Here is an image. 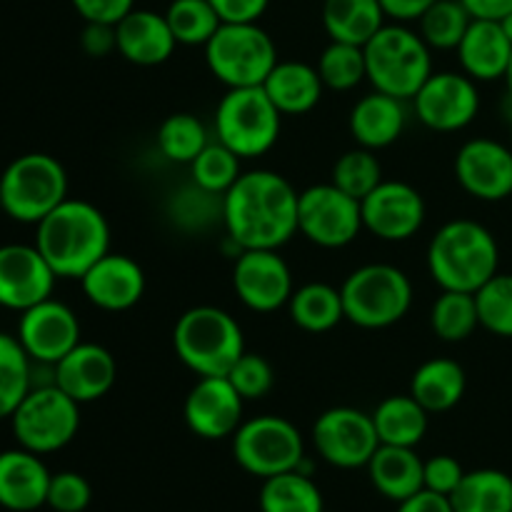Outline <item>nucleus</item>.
Wrapping results in <instances>:
<instances>
[{
    "mask_svg": "<svg viewBox=\"0 0 512 512\" xmlns=\"http://www.w3.org/2000/svg\"><path fill=\"white\" fill-rule=\"evenodd\" d=\"M298 190L273 170H250L223 195V225L238 250H280L298 235Z\"/></svg>",
    "mask_w": 512,
    "mask_h": 512,
    "instance_id": "1",
    "label": "nucleus"
},
{
    "mask_svg": "<svg viewBox=\"0 0 512 512\" xmlns=\"http://www.w3.org/2000/svg\"><path fill=\"white\" fill-rule=\"evenodd\" d=\"M35 228V248L58 278L80 280L110 253L108 218L88 200H63Z\"/></svg>",
    "mask_w": 512,
    "mask_h": 512,
    "instance_id": "2",
    "label": "nucleus"
},
{
    "mask_svg": "<svg viewBox=\"0 0 512 512\" xmlns=\"http://www.w3.org/2000/svg\"><path fill=\"white\" fill-rule=\"evenodd\" d=\"M498 268V240L475 220H450L428 245V270L443 290L478 293L495 273H500Z\"/></svg>",
    "mask_w": 512,
    "mask_h": 512,
    "instance_id": "3",
    "label": "nucleus"
},
{
    "mask_svg": "<svg viewBox=\"0 0 512 512\" xmlns=\"http://www.w3.org/2000/svg\"><path fill=\"white\" fill-rule=\"evenodd\" d=\"M173 348L180 363L198 378H225L245 353L243 328L228 310L198 305L175 323Z\"/></svg>",
    "mask_w": 512,
    "mask_h": 512,
    "instance_id": "4",
    "label": "nucleus"
},
{
    "mask_svg": "<svg viewBox=\"0 0 512 512\" xmlns=\"http://www.w3.org/2000/svg\"><path fill=\"white\" fill-rule=\"evenodd\" d=\"M423 35L403 23H385L363 45L365 70L375 90L400 100H413L433 75V55Z\"/></svg>",
    "mask_w": 512,
    "mask_h": 512,
    "instance_id": "5",
    "label": "nucleus"
},
{
    "mask_svg": "<svg viewBox=\"0 0 512 512\" xmlns=\"http://www.w3.org/2000/svg\"><path fill=\"white\" fill-rule=\"evenodd\" d=\"M340 295L345 320L365 330H383L408 315L413 305V283L395 265L370 263L345 278Z\"/></svg>",
    "mask_w": 512,
    "mask_h": 512,
    "instance_id": "6",
    "label": "nucleus"
},
{
    "mask_svg": "<svg viewBox=\"0 0 512 512\" xmlns=\"http://www.w3.org/2000/svg\"><path fill=\"white\" fill-rule=\"evenodd\" d=\"M0 198L5 215L18 223L38 225L68 200V173L48 153L18 155L0 175Z\"/></svg>",
    "mask_w": 512,
    "mask_h": 512,
    "instance_id": "7",
    "label": "nucleus"
},
{
    "mask_svg": "<svg viewBox=\"0 0 512 512\" xmlns=\"http://www.w3.org/2000/svg\"><path fill=\"white\" fill-rule=\"evenodd\" d=\"M283 113L268 98L263 85L228 88L215 110V135L243 160L260 158L280 138Z\"/></svg>",
    "mask_w": 512,
    "mask_h": 512,
    "instance_id": "8",
    "label": "nucleus"
},
{
    "mask_svg": "<svg viewBox=\"0 0 512 512\" xmlns=\"http://www.w3.org/2000/svg\"><path fill=\"white\" fill-rule=\"evenodd\" d=\"M205 63L228 88H255L278 65V48L258 23H223L205 45Z\"/></svg>",
    "mask_w": 512,
    "mask_h": 512,
    "instance_id": "9",
    "label": "nucleus"
},
{
    "mask_svg": "<svg viewBox=\"0 0 512 512\" xmlns=\"http://www.w3.org/2000/svg\"><path fill=\"white\" fill-rule=\"evenodd\" d=\"M10 425L20 448L38 455L58 453L78 435L80 403L55 383L33 385L10 415Z\"/></svg>",
    "mask_w": 512,
    "mask_h": 512,
    "instance_id": "10",
    "label": "nucleus"
},
{
    "mask_svg": "<svg viewBox=\"0 0 512 512\" xmlns=\"http://www.w3.org/2000/svg\"><path fill=\"white\" fill-rule=\"evenodd\" d=\"M235 463L260 480L298 470L305 463L300 430L280 415H258L243 420L233 435Z\"/></svg>",
    "mask_w": 512,
    "mask_h": 512,
    "instance_id": "11",
    "label": "nucleus"
},
{
    "mask_svg": "<svg viewBox=\"0 0 512 512\" xmlns=\"http://www.w3.org/2000/svg\"><path fill=\"white\" fill-rule=\"evenodd\" d=\"M363 228L360 200L333 183L310 185L298 195V233L320 248H345Z\"/></svg>",
    "mask_w": 512,
    "mask_h": 512,
    "instance_id": "12",
    "label": "nucleus"
},
{
    "mask_svg": "<svg viewBox=\"0 0 512 512\" xmlns=\"http://www.w3.org/2000/svg\"><path fill=\"white\" fill-rule=\"evenodd\" d=\"M313 443L320 458L340 470L368 468L370 458L380 448L373 415L358 408H330L315 420Z\"/></svg>",
    "mask_w": 512,
    "mask_h": 512,
    "instance_id": "13",
    "label": "nucleus"
},
{
    "mask_svg": "<svg viewBox=\"0 0 512 512\" xmlns=\"http://www.w3.org/2000/svg\"><path fill=\"white\" fill-rule=\"evenodd\" d=\"M415 113L420 123L438 133H458L468 128L480 110L478 85L470 75L453 73H433L413 98Z\"/></svg>",
    "mask_w": 512,
    "mask_h": 512,
    "instance_id": "14",
    "label": "nucleus"
},
{
    "mask_svg": "<svg viewBox=\"0 0 512 512\" xmlns=\"http://www.w3.org/2000/svg\"><path fill=\"white\" fill-rule=\"evenodd\" d=\"M233 288L255 313H275L290 303L293 273L278 250H240L233 265Z\"/></svg>",
    "mask_w": 512,
    "mask_h": 512,
    "instance_id": "15",
    "label": "nucleus"
},
{
    "mask_svg": "<svg viewBox=\"0 0 512 512\" xmlns=\"http://www.w3.org/2000/svg\"><path fill=\"white\" fill-rule=\"evenodd\" d=\"M363 228L388 243H403L418 235L425 223V200L420 190L403 180H383L360 200Z\"/></svg>",
    "mask_w": 512,
    "mask_h": 512,
    "instance_id": "16",
    "label": "nucleus"
},
{
    "mask_svg": "<svg viewBox=\"0 0 512 512\" xmlns=\"http://www.w3.org/2000/svg\"><path fill=\"white\" fill-rule=\"evenodd\" d=\"M15 338L33 363L55 365L80 343L78 315L60 300L48 298L20 313Z\"/></svg>",
    "mask_w": 512,
    "mask_h": 512,
    "instance_id": "17",
    "label": "nucleus"
},
{
    "mask_svg": "<svg viewBox=\"0 0 512 512\" xmlns=\"http://www.w3.org/2000/svg\"><path fill=\"white\" fill-rule=\"evenodd\" d=\"M58 275L35 245H0V305L8 310L33 308L53 298Z\"/></svg>",
    "mask_w": 512,
    "mask_h": 512,
    "instance_id": "18",
    "label": "nucleus"
},
{
    "mask_svg": "<svg viewBox=\"0 0 512 512\" xmlns=\"http://www.w3.org/2000/svg\"><path fill=\"white\" fill-rule=\"evenodd\" d=\"M455 178L460 188L485 203L512 195V148L493 138H473L458 150Z\"/></svg>",
    "mask_w": 512,
    "mask_h": 512,
    "instance_id": "19",
    "label": "nucleus"
},
{
    "mask_svg": "<svg viewBox=\"0 0 512 512\" xmlns=\"http://www.w3.org/2000/svg\"><path fill=\"white\" fill-rule=\"evenodd\" d=\"M243 405L228 378H198L185 398L183 415L190 433L203 440L233 438L243 425Z\"/></svg>",
    "mask_w": 512,
    "mask_h": 512,
    "instance_id": "20",
    "label": "nucleus"
},
{
    "mask_svg": "<svg viewBox=\"0 0 512 512\" xmlns=\"http://www.w3.org/2000/svg\"><path fill=\"white\" fill-rule=\"evenodd\" d=\"M118 365L108 348L80 340L63 360L53 365V383L75 403H95L110 393Z\"/></svg>",
    "mask_w": 512,
    "mask_h": 512,
    "instance_id": "21",
    "label": "nucleus"
},
{
    "mask_svg": "<svg viewBox=\"0 0 512 512\" xmlns=\"http://www.w3.org/2000/svg\"><path fill=\"white\" fill-rule=\"evenodd\" d=\"M80 288L95 308L123 313L143 298L145 273L128 255L108 253L80 278Z\"/></svg>",
    "mask_w": 512,
    "mask_h": 512,
    "instance_id": "22",
    "label": "nucleus"
},
{
    "mask_svg": "<svg viewBox=\"0 0 512 512\" xmlns=\"http://www.w3.org/2000/svg\"><path fill=\"white\" fill-rule=\"evenodd\" d=\"M50 470L38 453L25 448L0 453V508L33 512L48 503Z\"/></svg>",
    "mask_w": 512,
    "mask_h": 512,
    "instance_id": "23",
    "label": "nucleus"
},
{
    "mask_svg": "<svg viewBox=\"0 0 512 512\" xmlns=\"http://www.w3.org/2000/svg\"><path fill=\"white\" fill-rule=\"evenodd\" d=\"M455 50H458L460 68L465 75H470L475 83H490V80L505 78L512 40L505 35L500 20L473 18Z\"/></svg>",
    "mask_w": 512,
    "mask_h": 512,
    "instance_id": "24",
    "label": "nucleus"
},
{
    "mask_svg": "<svg viewBox=\"0 0 512 512\" xmlns=\"http://www.w3.org/2000/svg\"><path fill=\"white\" fill-rule=\"evenodd\" d=\"M115 33H118V53L128 63L145 65V68L165 63L178 45L165 13L160 15L155 10L133 8L115 25Z\"/></svg>",
    "mask_w": 512,
    "mask_h": 512,
    "instance_id": "25",
    "label": "nucleus"
},
{
    "mask_svg": "<svg viewBox=\"0 0 512 512\" xmlns=\"http://www.w3.org/2000/svg\"><path fill=\"white\" fill-rule=\"evenodd\" d=\"M408 113H405V100L385 95L380 90H373L370 95H363L353 105L348 118L350 135L360 148L383 150L393 145L403 135Z\"/></svg>",
    "mask_w": 512,
    "mask_h": 512,
    "instance_id": "26",
    "label": "nucleus"
},
{
    "mask_svg": "<svg viewBox=\"0 0 512 512\" xmlns=\"http://www.w3.org/2000/svg\"><path fill=\"white\" fill-rule=\"evenodd\" d=\"M423 470L425 460L415 453V448L400 445H380L368 463L373 488L393 503H403L425 488Z\"/></svg>",
    "mask_w": 512,
    "mask_h": 512,
    "instance_id": "27",
    "label": "nucleus"
},
{
    "mask_svg": "<svg viewBox=\"0 0 512 512\" xmlns=\"http://www.w3.org/2000/svg\"><path fill=\"white\" fill-rule=\"evenodd\" d=\"M263 88L283 115H305L320 103L325 85L313 65L300 60H278Z\"/></svg>",
    "mask_w": 512,
    "mask_h": 512,
    "instance_id": "28",
    "label": "nucleus"
},
{
    "mask_svg": "<svg viewBox=\"0 0 512 512\" xmlns=\"http://www.w3.org/2000/svg\"><path fill=\"white\" fill-rule=\"evenodd\" d=\"M468 388V375L458 360L433 358L425 360L410 378V395L428 413H448L463 400Z\"/></svg>",
    "mask_w": 512,
    "mask_h": 512,
    "instance_id": "29",
    "label": "nucleus"
},
{
    "mask_svg": "<svg viewBox=\"0 0 512 512\" xmlns=\"http://www.w3.org/2000/svg\"><path fill=\"white\" fill-rule=\"evenodd\" d=\"M323 25L330 40L363 48L385 25V10L380 0H325Z\"/></svg>",
    "mask_w": 512,
    "mask_h": 512,
    "instance_id": "30",
    "label": "nucleus"
},
{
    "mask_svg": "<svg viewBox=\"0 0 512 512\" xmlns=\"http://www.w3.org/2000/svg\"><path fill=\"white\" fill-rule=\"evenodd\" d=\"M380 445L415 448L428 433V410L413 395H390L373 410Z\"/></svg>",
    "mask_w": 512,
    "mask_h": 512,
    "instance_id": "31",
    "label": "nucleus"
},
{
    "mask_svg": "<svg viewBox=\"0 0 512 512\" xmlns=\"http://www.w3.org/2000/svg\"><path fill=\"white\" fill-rule=\"evenodd\" d=\"M450 503L455 512H512V478L495 468L470 470Z\"/></svg>",
    "mask_w": 512,
    "mask_h": 512,
    "instance_id": "32",
    "label": "nucleus"
},
{
    "mask_svg": "<svg viewBox=\"0 0 512 512\" xmlns=\"http://www.w3.org/2000/svg\"><path fill=\"white\" fill-rule=\"evenodd\" d=\"M290 318L305 333H328L345 320L343 295L328 283H308L290 295Z\"/></svg>",
    "mask_w": 512,
    "mask_h": 512,
    "instance_id": "33",
    "label": "nucleus"
},
{
    "mask_svg": "<svg viewBox=\"0 0 512 512\" xmlns=\"http://www.w3.org/2000/svg\"><path fill=\"white\" fill-rule=\"evenodd\" d=\"M260 512H323V493L305 470L273 475L263 480L258 495Z\"/></svg>",
    "mask_w": 512,
    "mask_h": 512,
    "instance_id": "34",
    "label": "nucleus"
},
{
    "mask_svg": "<svg viewBox=\"0 0 512 512\" xmlns=\"http://www.w3.org/2000/svg\"><path fill=\"white\" fill-rule=\"evenodd\" d=\"M33 360L15 335L0 333V420L15 413L33 388Z\"/></svg>",
    "mask_w": 512,
    "mask_h": 512,
    "instance_id": "35",
    "label": "nucleus"
},
{
    "mask_svg": "<svg viewBox=\"0 0 512 512\" xmlns=\"http://www.w3.org/2000/svg\"><path fill=\"white\" fill-rule=\"evenodd\" d=\"M480 325L475 293L443 290L430 310V328L445 343H463Z\"/></svg>",
    "mask_w": 512,
    "mask_h": 512,
    "instance_id": "36",
    "label": "nucleus"
},
{
    "mask_svg": "<svg viewBox=\"0 0 512 512\" xmlns=\"http://www.w3.org/2000/svg\"><path fill=\"white\" fill-rule=\"evenodd\" d=\"M208 143V130L193 113L168 115L158 128V150L170 163L190 165Z\"/></svg>",
    "mask_w": 512,
    "mask_h": 512,
    "instance_id": "37",
    "label": "nucleus"
},
{
    "mask_svg": "<svg viewBox=\"0 0 512 512\" xmlns=\"http://www.w3.org/2000/svg\"><path fill=\"white\" fill-rule=\"evenodd\" d=\"M240 155H235L228 145H223L220 140L208 143L203 148V153L190 163V178L193 185H198L205 193H213L223 198L238 178L243 175L240 170Z\"/></svg>",
    "mask_w": 512,
    "mask_h": 512,
    "instance_id": "38",
    "label": "nucleus"
},
{
    "mask_svg": "<svg viewBox=\"0 0 512 512\" xmlns=\"http://www.w3.org/2000/svg\"><path fill=\"white\" fill-rule=\"evenodd\" d=\"M165 20L178 45H203V48L223 25L210 0H173L165 10Z\"/></svg>",
    "mask_w": 512,
    "mask_h": 512,
    "instance_id": "39",
    "label": "nucleus"
},
{
    "mask_svg": "<svg viewBox=\"0 0 512 512\" xmlns=\"http://www.w3.org/2000/svg\"><path fill=\"white\" fill-rule=\"evenodd\" d=\"M420 35L425 43L435 50H455L463 40L465 30L473 23V15L468 13L460 0H435L423 13Z\"/></svg>",
    "mask_w": 512,
    "mask_h": 512,
    "instance_id": "40",
    "label": "nucleus"
},
{
    "mask_svg": "<svg viewBox=\"0 0 512 512\" xmlns=\"http://www.w3.org/2000/svg\"><path fill=\"white\" fill-rule=\"evenodd\" d=\"M330 183L343 190V193H348L350 198L363 200L365 195H370L383 183V165H380L375 150L358 145V148L348 150V153L335 160Z\"/></svg>",
    "mask_w": 512,
    "mask_h": 512,
    "instance_id": "41",
    "label": "nucleus"
},
{
    "mask_svg": "<svg viewBox=\"0 0 512 512\" xmlns=\"http://www.w3.org/2000/svg\"><path fill=\"white\" fill-rule=\"evenodd\" d=\"M318 73L323 78L325 88L330 90L358 88L363 80H368L363 48L360 45L330 40V45L323 50V55L318 60Z\"/></svg>",
    "mask_w": 512,
    "mask_h": 512,
    "instance_id": "42",
    "label": "nucleus"
},
{
    "mask_svg": "<svg viewBox=\"0 0 512 512\" xmlns=\"http://www.w3.org/2000/svg\"><path fill=\"white\" fill-rule=\"evenodd\" d=\"M480 328L498 338H512V273H495L475 293Z\"/></svg>",
    "mask_w": 512,
    "mask_h": 512,
    "instance_id": "43",
    "label": "nucleus"
},
{
    "mask_svg": "<svg viewBox=\"0 0 512 512\" xmlns=\"http://www.w3.org/2000/svg\"><path fill=\"white\" fill-rule=\"evenodd\" d=\"M225 378L233 383L243 400H260L273 390V365L258 353H243Z\"/></svg>",
    "mask_w": 512,
    "mask_h": 512,
    "instance_id": "44",
    "label": "nucleus"
},
{
    "mask_svg": "<svg viewBox=\"0 0 512 512\" xmlns=\"http://www.w3.org/2000/svg\"><path fill=\"white\" fill-rule=\"evenodd\" d=\"M90 500H93V490L90 483L80 473H55L50 478L48 488V508L55 512H85Z\"/></svg>",
    "mask_w": 512,
    "mask_h": 512,
    "instance_id": "45",
    "label": "nucleus"
},
{
    "mask_svg": "<svg viewBox=\"0 0 512 512\" xmlns=\"http://www.w3.org/2000/svg\"><path fill=\"white\" fill-rule=\"evenodd\" d=\"M463 478H465L463 465H460L453 455H435V458L425 460L423 480H425V488L433 490V493L448 495L450 498Z\"/></svg>",
    "mask_w": 512,
    "mask_h": 512,
    "instance_id": "46",
    "label": "nucleus"
},
{
    "mask_svg": "<svg viewBox=\"0 0 512 512\" xmlns=\"http://www.w3.org/2000/svg\"><path fill=\"white\" fill-rule=\"evenodd\" d=\"M70 3L85 23L110 25H118L135 8V0H70Z\"/></svg>",
    "mask_w": 512,
    "mask_h": 512,
    "instance_id": "47",
    "label": "nucleus"
},
{
    "mask_svg": "<svg viewBox=\"0 0 512 512\" xmlns=\"http://www.w3.org/2000/svg\"><path fill=\"white\" fill-rule=\"evenodd\" d=\"M270 0H210L223 23H258Z\"/></svg>",
    "mask_w": 512,
    "mask_h": 512,
    "instance_id": "48",
    "label": "nucleus"
},
{
    "mask_svg": "<svg viewBox=\"0 0 512 512\" xmlns=\"http://www.w3.org/2000/svg\"><path fill=\"white\" fill-rule=\"evenodd\" d=\"M80 45L90 58H105L113 50H118V33L110 23H85L80 33Z\"/></svg>",
    "mask_w": 512,
    "mask_h": 512,
    "instance_id": "49",
    "label": "nucleus"
},
{
    "mask_svg": "<svg viewBox=\"0 0 512 512\" xmlns=\"http://www.w3.org/2000/svg\"><path fill=\"white\" fill-rule=\"evenodd\" d=\"M398 512H455V510L448 495H440V493H433V490L423 488L415 495H410L408 500L398 503Z\"/></svg>",
    "mask_w": 512,
    "mask_h": 512,
    "instance_id": "50",
    "label": "nucleus"
},
{
    "mask_svg": "<svg viewBox=\"0 0 512 512\" xmlns=\"http://www.w3.org/2000/svg\"><path fill=\"white\" fill-rule=\"evenodd\" d=\"M433 3L435 0H380V5L385 10V18L395 20V23H413V20H420Z\"/></svg>",
    "mask_w": 512,
    "mask_h": 512,
    "instance_id": "51",
    "label": "nucleus"
},
{
    "mask_svg": "<svg viewBox=\"0 0 512 512\" xmlns=\"http://www.w3.org/2000/svg\"><path fill=\"white\" fill-rule=\"evenodd\" d=\"M473 18L503 20L512 13V0H460Z\"/></svg>",
    "mask_w": 512,
    "mask_h": 512,
    "instance_id": "52",
    "label": "nucleus"
},
{
    "mask_svg": "<svg viewBox=\"0 0 512 512\" xmlns=\"http://www.w3.org/2000/svg\"><path fill=\"white\" fill-rule=\"evenodd\" d=\"M505 85H508V95H510V103H512V55H510L508 70H505Z\"/></svg>",
    "mask_w": 512,
    "mask_h": 512,
    "instance_id": "53",
    "label": "nucleus"
},
{
    "mask_svg": "<svg viewBox=\"0 0 512 512\" xmlns=\"http://www.w3.org/2000/svg\"><path fill=\"white\" fill-rule=\"evenodd\" d=\"M500 25H503L505 35H508V38L512 40V13H508V15H505V18H503V20H500Z\"/></svg>",
    "mask_w": 512,
    "mask_h": 512,
    "instance_id": "54",
    "label": "nucleus"
},
{
    "mask_svg": "<svg viewBox=\"0 0 512 512\" xmlns=\"http://www.w3.org/2000/svg\"><path fill=\"white\" fill-rule=\"evenodd\" d=\"M510 148H512V123H510Z\"/></svg>",
    "mask_w": 512,
    "mask_h": 512,
    "instance_id": "55",
    "label": "nucleus"
},
{
    "mask_svg": "<svg viewBox=\"0 0 512 512\" xmlns=\"http://www.w3.org/2000/svg\"><path fill=\"white\" fill-rule=\"evenodd\" d=\"M0 213H3V198H0Z\"/></svg>",
    "mask_w": 512,
    "mask_h": 512,
    "instance_id": "56",
    "label": "nucleus"
}]
</instances>
